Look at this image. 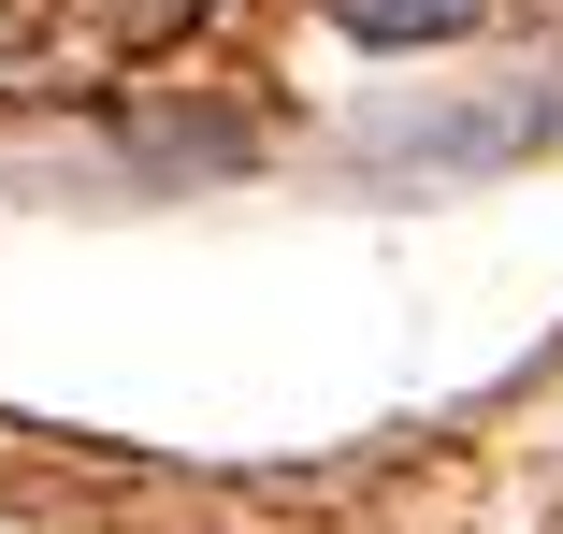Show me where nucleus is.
I'll return each mask as SVG.
<instances>
[{"label": "nucleus", "instance_id": "1", "mask_svg": "<svg viewBox=\"0 0 563 534\" xmlns=\"http://www.w3.org/2000/svg\"><path fill=\"white\" fill-rule=\"evenodd\" d=\"M477 15H492V0H332V30H362V44H448Z\"/></svg>", "mask_w": 563, "mask_h": 534}]
</instances>
